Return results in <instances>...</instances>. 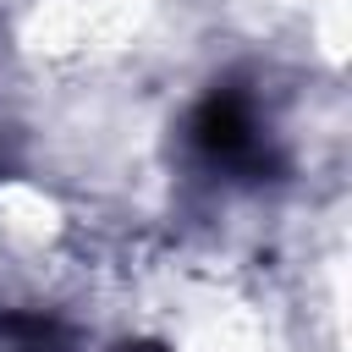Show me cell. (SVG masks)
<instances>
[{
	"label": "cell",
	"mask_w": 352,
	"mask_h": 352,
	"mask_svg": "<svg viewBox=\"0 0 352 352\" xmlns=\"http://www.w3.org/2000/svg\"><path fill=\"white\" fill-rule=\"evenodd\" d=\"M192 143L204 160L226 165V170H258L270 165V148H264V132H258V116L248 104V94L236 88H214L198 116H192Z\"/></svg>",
	"instance_id": "cell-1"
},
{
	"label": "cell",
	"mask_w": 352,
	"mask_h": 352,
	"mask_svg": "<svg viewBox=\"0 0 352 352\" xmlns=\"http://www.w3.org/2000/svg\"><path fill=\"white\" fill-rule=\"evenodd\" d=\"M0 346L6 352H66V330L50 314H6L0 319Z\"/></svg>",
	"instance_id": "cell-2"
},
{
	"label": "cell",
	"mask_w": 352,
	"mask_h": 352,
	"mask_svg": "<svg viewBox=\"0 0 352 352\" xmlns=\"http://www.w3.org/2000/svg\"><path fill=\"white\" fill-rule=\"evenodd\" d=\"M126 352H165V346H148V341H138V346H126Z\"/></svg>",
	"instance_id": "cell-3"
}]
</instances>
